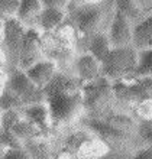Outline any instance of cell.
<instances>
[{"label":"cell","instance_id":"30","mask_svg":"<svg viewBox=\"0 0 152 159\" xmlns=\"http://www.w3.org/2000/svg\"><path fill=\"white\" fill-rule=\"evenodd\" d=\"M129 159H152L151 148L146 146L145 149H140V151H138L133 156H129Z\"/></svg>","mask_w":152,"mask_h":159},{"label":"cell","instance_id":"7","mask_svg":"<svg viewBox=\"0 0 152 159\" xmlns=\"http://www.w3.org/2000/svg\"><path fill=\"white\" fill-rule=\"evenodd\" d=\"M81 96H83V106L89 110H101L104 106H109L113 93H112V83L104 77L83 84L81 87Z\"/></svg>","mask_w":152,"mask_h":159},{"label":"cell","instance_id":"19","mask_svg":"<svg viewBox=\"0 0 152 159\" xmlns=\"http://www.w3.org/2000/svg\"><path fill=\"white\" fill-rule=\"evenodd\" d=\"M152 72V48L144 51H138V58H136V65L133 68L132 75L133 78H140V77H149Z\"/></svg>","mask_w":152,"mask_h":159},{"label":"cell","instance_id":"15","mask_svg":"<svg viewBox=\"0 0 152 159\" xmlns=\"http://www.w3.org/2000/svg\"><path fill=\"white\" fill-rule=\"evenodd\" d=\"M23 116L26 120L34 123L41 132H45L49 127V113H48L47 104L44 101L26 106L23 109Z\"/></svg>","mask_w":152,"mask_h":159},{"label":"cell","instance_id":"24","mask_svg":"<svg viewBox=\"0 0 152 159\" xmlns=\"http://www.w3.org/2000/svg\"><path fill=\"white\" fill-rule=\"evenodd\" d=\"M17 4H19V0H0V17H2V20L9 19V17H15Z\"/></svg>","mask_w":152,"mask_h":159},{"label":"cell","instance_id":"16","mask_svg":"<svg viewBox=\"0 0 152 159\" xmlns=\"http://www.w3.org/2000/svg\"><path fill=\"white\" fill-rule=\"evenodd\" d=\"M84 48H85V52H89L91 57H94L99 62H101V61L106 58V55L109 54V51L112 49L106 32L93 35L89 41L85 42Z\"/></svg>","mask_w":152,"mask_h":159},{"label":"cell","instance_id":"31","mask_svg":"<svg viewBox=\"0 0 152 159\" xmlns=\"http://www.w3.org/2000/svg\"><path fill=\"white\" fill-rule=\"evenodd\" d=\"M91 2H97V0H70V3H68V6H77V4L91 3Z\"/></svg>","mask_w":152,"mask_h":159},{"label":"cell","instance_id":"32","mask_svg":"<svg viewBox=\"0 0 152 159\" xmlns=\"http://www.w3.org/2000/svg\"><path fill=\"white\" fill-rule=\"evenodd\" d=\"M2 111H3V109H2V106H0V116H2Z\"/></svg>","mask_w":152,"mask_h":159},{"label":"cell","instance_id":"11","mask_svg":"<svg viewBox=\"0 0 152 159\" xmlns=\"http://www.w3.org/2000/svg\"><path fill=\"white\" fill-rule=\"evenodd\" d=\"M57 71H58L57 70V64L48 58H44L41 61H38V62L32 64L23 72L39 90H42L51 81V78L54 77V74Z\"/></svg>","mask_w":152,"mask_h":159},{"label":"cell","instance_id":"18","mask_svg":"<svg viewBox=\"0 0 152 159\" xmlns=\"http://www.w3.org/2000/svg\"><path fill=\"white\" fill-rule=\"evenodd\" d=\"M10 133L15 136L16 140L23 145L26 142H30V140H34L39 136L41 133V130L34 125V123H30L29 120H26V119H21V120H17L15 125L12 126V129H10Z\"/></svg>","mask_w":152,"mask_h":159},{"label":"cell","instance_id":"2","mask_svg":"<svg viewBox=\"0 0 152 159\" xmlns=\"http://www.w3.org/2000/svg\"><path fill=\"white\" fill-rule=\"evenodd\" d=\"M67 19L77 34L76 48H84L93 35L106 32L114 13L113 0H97L91 3L67 6Z\"/></svg>","mask_w":152,"mask_h":159},{"label":"cell","instance_id":"28","mask_svg":"<svg viewBox=\"0 0 152 159\" xmlns=\"http://www.w3.org/2000/svg\"><path fill=\"white\" fill-rule=\"evenodd\" d=\"M139 136L146 142H151V120H140Z\"/></svg>","mask_w":152,"mask_h":159},{"label":"cell","instance_id":"21","mask_svg":"<svg viewBox=\"0 0 152 159\" xmlns=\"http://www.w3.org/2000/svg\"><path fill=\"white\" fill-rule=\"evenodd\" d=\"M101 121H104L106 125L113 126V127H116V129H119V130L127 132V133H129L132 129L136 127V123L132 120L129 116H120V114H119V116H107L104 120H101Z\"/></svg>","mask_w":152,"mask_h":159},{"label":"cell","instance_id":"8","mask_svg":"<svg viewBox=\"0 0 152 159\" xmlns=\"http://www.w3.org/2000/svg\"><path fill=\"white\" fill-rule=\"evenodd\" d=\"M44 58H45V55H44L42 41H41V32L36 28H26L17 68L25 71L32 64L38 62Z\"/></svg>","mask_w":152,"mask_h":159},{"label":"cell","instance_id":"12","mask_svg":"<svg viewBox=\"0 0 152 159\" xmlns=\"http://www.w3.org/2000/svg\"><path fill=\"white\" fill-rule=\"evenodd\" d=\"M131 45L136 51L149 49L152 46V16L148 15L132 26Z\"/></svg>","mask_w":152,"mask_h":159},{"label":"cell","instance_id":"10","mask_svg":"<svg viewBox=\"0 0 152 159\" xmlns=\"http://www.w3.org/2000/svg\"><path fill=\"white\" fill-rule=\"evenodd\" d=\"M72 68L76 71L77 78L83 84L90 83L93 80L99 78L100 74V62L91 57L89 52H81L74 61H72Z\"/></svg>","mask_w":152,"mask_h":159},{"label":"cell","instance_id":"22","mask_svg":"<svg viewBox=\"0 0 152 159\" xmlns=\"http://www.w3.org/2000/svg\"><path fill=\"white\" fill-rule=\"evenodd\" d=\"M17 120H21V114H19L17 109L3 110V111H2V116H0V130L10 132L12 126L15 125Z\"/></svg>","mask_w":152,"mask_h":159},{"label":"cell","instance_id":"5","mask_svg":"<svg viewBox=\"0 0 152 159\" xmlns=\"http://www.w3.org/2000/svg\"><path fill=\"white\" fill-rule=\"evenodd\" d=\"M112 93L117 101L126 104H139L151 98L152 93V77H126L112 81Z\"/></svg>","mask_w":152,"mask_h":159},{"label":"cell","instance_id":"13","mask_svg":"<svg viewBox=\"0 0 152 159\" xmlns=\"http://www.w3.org/2000/svg\"><path fill=\"white\" fill-rule=\"evenodd\" d=\"M65 16H67V10L65 9L42 7V10L39 12L38 17H36L35 28L39 32H52L62 23Z\"/></svg>","mask_w":152,"mask_h":159},{"label":"cell","instance_id":"9","mask_svg":"<svg viewBox=\"0 0 152 159\" xmlns=\"http://www.w3.org/2000/svg\"><path fill=\"white\" fill-rule=\"evenodd\" d=\"M132 23L127 17H125L120 12L114 10L113 17L109 23V28L106 30V35L109 38L112 48H120V46L131 45L132 38Z\"/></svg>","mask_w":152,"mask_h":159},{"label":"cell","instance_id":"4","mask_svg":"<svg viewBox=\"0 0 152 159\" xmlns=\"http://www.w3.org/2000/svg\"><path fill=\"white\" fill-rule=\"evenodd\" d=\"M26 28L17 20L16 17H9L3 20L2 26V39H0V49L3 55L4 64L9 71L17 68L19 55H21L23 36Z\"/></svg>","mask_w":152,"mask_h":159},{"label":"cell","instance_id":"17","mask_svg":"<svg viewBox=\"0 0 152 159\" xmlns=\"http://www.w3.org/2000/svg\"><path fill=\"white\" fill-rule=\"evenodd\" d=\"M113 2H114V10H117L125 17H127L132 25H135V23L142 20L144 17L151 15V13L144 12L135 0H113Z\"/></svg>","mask_w":152,"mask_h":159},{"label":"cell","instance_id":"6","mask_svg":"<svg viewBox=\"0 0 152 159\" xmlns=\"http://www.w3.org/2000/svg\"><path fill=\"white\" fill-rule=\"evenodd\" d=\"M6 88L22 103V106H29L34 103L44 101L42 90H39L26 74L19 68L9 71V78L6 81Z\"/></svg>","mask_w":152,"mask_h":159},{"label":"cell","instance_id":"3","mask_svg":"<svg viewBox=\"0 0 152 159\" xmlns=\"http://www.w3.org/2000/svg\"><path fill=\"white\" fill-rule=\"evenodd\" d=\"M138 51L132 45L112 48L106 58L100 62V74L101 77L112 81L120 78L131 77L133 68L136 65Z\"/></svg>","mask_w":152,"mask_h":159},{"label":"cell","instance_id":"29","mask_svg":"<svg viewBox=\"0 0 152 159\" xmlns=\"http://www.w3.org/2000/svg\"><path fill=\"white\" fill-rule=\"evenodd\" d=\"M100 159H129V155L122 151H113V149H112L110 152L104 153Z\"/></svg>","mask_w":152,"mask_h":159},{"label":"cell","instance_id":"1","mask_svg":"<svg viewBox=\"0 0 152 159\" xmlns=\"http://www.w3.org/2000/svg\"><path fill=\"white\" fill-rule=\"evenodd\" d=\"M83 83L80 80L57 71L51 81L42 88L49 120L54 125L71 120L83 107Z\"/></svg>","mask_w":152,"mask_h":159},{"label":"cell","instance_id":"20","mask_svg":"<svg viewBox=\"0 0 152 159\" xmlns=\"http://www.w3.org/2000/svg\"><path fill=\"white\" fill-rule=\"evenodd\" d=\"M22 146L26 151L29 159H49L48 148L44 143L36 142V140H30V142H26Z\"/></svg>","mask_w":152,"mask_h":159},{"label":"cell","instance_id":"25","mask_svg":"<svg viewBox=\"0 0 152 159\" xmlns=\"http://www.w3.org/2000/svg\"><path fill=\"white\" fill-rule=\"evenodd\" d=\"M0 159H29V156L23 149V146H21V148H9V149H6V152Z\"/></svg>","mask_w":152,"mask_h":159},{"label":"cell","instance_id":"14","mask_svg":"<svg viewBox=\"0 0 152 159\" xmlns=\"http://www.w3.org/2000/svg\"><path fill=\"white\" fill-rule=\"evenodd\" d=\"M41 10H42V6L39 3V0H19L15 17L25 28H35V22Z\"/></svg>","mask_w":152,"mask_h":159},{"label":"cell","instance_id":"23","mask_svg":"<svg viewBox=\"0 0 152 159\" xmlns=\"http://www.w3.org/2000/svg\"><path fill=\"white\" fill-rule=\"evenodd\" d=\"M21 146H22V143L19 140H16L15 136L10 132L0 130V158L3 156L6 149H9V148H21Z\"/></svg>","mask_w":152,"mask_h":159},{"label":"cell","instance_id":"27","mask_svg":"<svg viewBox=\"0 0 152 159\" xmlns=\"http://www.w3.org/2000/svg\"><path fill=\"white\" fill-rule=\"evenodd\" d=\"M42 7H55V9H67L70 0H39Z\"/></svg>","mask_w":152,"mask_h":159},{"label":"cell","instance_id":"26","mask_svg":"<svg viewBox=\"0 0 152 159\" xmlns=\"http://www.w3.org/2000/svg\"><path fill=\"white\" fill-rule=\"evenodd\" d=\"M136 113L140 117V120H151V98L149 100H145L139 104H136Z\"/></svg>","mask_w":152,"mask_h":159}]
</instances>
